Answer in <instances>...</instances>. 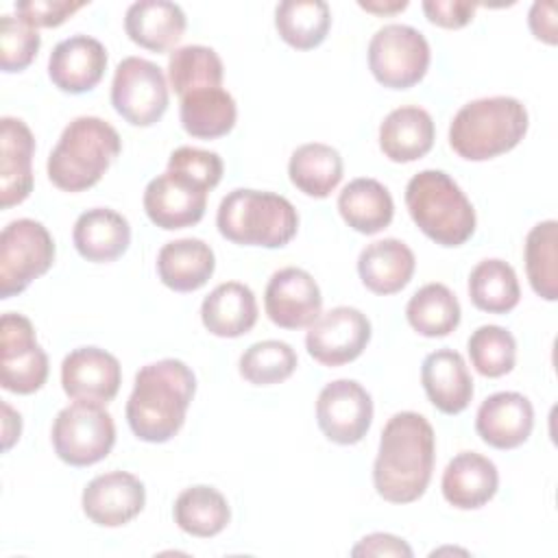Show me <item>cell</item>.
Returning a JSON list of instances; mask_svg holds the SVG:
<instances>
[{"instance_id": "obj_1", "label": "cell", "mask_w": 558, "mask_h": 558, "mask_svg": "<svg viewBox=\"0 0 558 558\" xmlns=\"http://www.w3.org/2000/svg\"><path fill=\"white\" fill-rule=\"evenodd\" d=\"M436 436L429 421L418 412H397L381 429L373 484L390 504H412L429 486L434 471Z\"/></svg>"}, {"instance_id": "obj_2", "label": "cell", "mask_w": 558, "mask_h": 558, "mask_svg": "<svg viewBox=\"0 0 558 558\" xmlns=\"http://www.w3.org/2000/svg\"><path fill=\"white\" fill-rule=\"evenodd\" d=\"M194 392L196 377L185 362L166 357L142 366L126 401L131 432L144 442L170 440L183 427Z\"/></svg>"}, {"instance_id": "obj_3", "label": "cell", "mask_w": 558, "mask_h": 558, "mask_svg": "<svg viewBox=\"0 0 558 558\" xmlns=\"http://www.w3.org/2000/svg\"><path fill=\"white\" fill-rule=\"evenodd\" d=\"M527 109L512 96L466 102L449 124V146L469 161H486L512 150L527 133Z\"/></svg>"}, {"instance_id": "obj_4", "label": "cell", "mask_w": 558, "mask_h": 558, "mask_svg": "<svg viewBox=\"0 0 558 558\" xmlns=\"http://www.w3.org/2000/svg\"><path fill=\"white\" fill-rule=\"evenodd\" d=\"M120 148V135L109 122L96 116L74 118L48 157V179L63 192H83L102 179Z\"/></svg>"}, {"instance_id": "obj_5", "label": "cell", "mask_w": 558, "mask_h": 558, "mask_svg": "<svg viewBox=\"0 0 558 558\" xmlns=\"http://www.w3.org/2000/svg\"><path fill=\"white\" fill-rule=\"evenodd\" d=\"M216 225L233 244L281 248L296 235L299 214L281 194L238 187L220 201Z\"/></svg>"}, {"instance_id": "obj_6", "label": "cell", "mask_w": 558, "mask_h": 558, "mask_svg": "<svg viewBox=\"0 0 558 558\" xmlns=\"http://www.w3.org/2000/svg\"><path fill=\"white\" fill-rule=\"evenodd\" d=\"M405 207L414 225L440 246H462L475 233V209L442 170H421L405 185Z\"/></svg>"}, {"instance_id": "obj_7", "label": "cell", "mask_w": 558, "mask_h": 558, "mask_svg": "<svg viewBox=\"0 0 558 558\" xmlns=\"http://www.w3.org/2000/svg\"><path fill=\"white\" fill-rule=\"evenodd\" d=\"M116 445V425L102 403L74 401L52 423V447L70 466H92Z\"/></svg>"}, {"instance_id": "obj_8", "label": "cell", "mask_w": 558, "mask_h": 558, "mask_svg": "<svg viewBox=\"0 0 558 558\" xmlns=\"http://www.w3.org/2000/svg\"><path fill=\"white\" fill-rule=\"evenodd\" d=\"M54 262V240L33 218L11 220L0 233V299L24 292Z\"/></svg>"}, {"instance_id": "obj_9", "label": "cell", "mask_w": 558, "mask_h": 558, "mask_svg": "<svg viewBox=\"0 0 558 558\" xmlns=\"http://www.w3.org/2000/svg\"><path fill=\"white\" fill-rule=\"evenodd\" d=\"M429 57L425 35L408 24H386L368 41V68L375 81L390 89H408L423 81Z\"/></svg>"}, {"instance_id": "obj_10", "label": "cell", "mask_w": 558, "mask_h": 558, "mask_svg": "<svg viewBox=\"0 0 558 558\" xmlns=\"http://www.w3.org/2000/svg\"><path fill=\"white\" fill-rule=\"evenodd\" d=\"M111 105L129 124L153 126L168 109L163 70L142 57L122 59L113 72Z\"/></svg>"}, {"instance_id": "obj_11", "label": "cell", "mask_w": 558, "mask_h": 558, "mask_svg": "<svg viewBox=\"0 0 558 558\" xmlns=\"http://www.w3.org/2000/svg\"><path fill=\"white\" fill-rule=\"evenodd\" d=\"M48 379V355L33 323L15 312L0 320V384L15 395H33Z\"/></svg>"}, {"instance_id": "obj_12", "label": "cell", "mask_w": 558, "mask_h": 558, "mask_svg": "<svg viewBox=\"0 0 558 558\" xmlns=\"http://www.w3.org/2000/svg\"><path fill=\"white\" fill-rule=\"evenodd\" d=\"M316 423L336 445L360 442L373 423V399L355 379L329 381L316 399Z\"/></svg>"}, {"instance_id": "obj_13", "label": "cell", "mask_w": 558, "mask_h": 558, "mask_svg": "<svg viewBox=\"0 0 558 558\" xmlns=\"http://www.w3.org/2000/svg\"><path fill=\"white\" fill-rule=\"evenodd\" d=\"M371 340V320L357 307L338 305L307 329V353L323 366H342L362 355Z\"/></svg>"}, {"instance_id": "obj_14", "label": "cell", "mask_w": 558, "mask_h": 558, "mask_svg": "<svg viewBox=\"0 0 558 558\" xmlns=\"http://www.w3.org/2000/svg\"><path fill=\"white\" fill-rule=\"evenodd\" d=\"M207 187L194 179L166 170L148 181L144 190V211L153 225L166 231L185 229L205 216Z\"/></svg>"}, {"instance_id": "obj_15", "label": "cell", "mask_w": 558, "mask_h": 558, "mask_svg": "<svg viewBox=\"0 0 558 558\" xmlns=\"http://www.w3.org/2000/svg\"><path fill=\"white\" fill-rule=\"evenodd\" d=\"M264 307L268 318L281 329L310 327L320 316V288L307 270L296 266L281 268L268 279Z\"/></svg>"}, {"instance_id": "obj_16", "label": "cell", "mask_w": 558, "mask_h": 558, "mask_svg": "<svg viewBox=\"0 0 558 558\" xmlns=\"http://www.w3.org/2000/svg\"><path fill=\"white\" fill-rule=\"evenodd\" d=\"M146 504L144 484L129 471L96 475L81 497L85 517L102 527H120L133 521Z\"/></svg>"}, {"instance_id": "obj_17", "label": "cell", "mask_w": 558, "mask_h": 558, "mask_svg": "<svg viewBox=\"0 0 558 558\" xmlns=\"http://www.w3.org/2000/svg\"><path fill=\"white\" fill-rule=\"evenodd\" d=\"M122 384V368L116 355L98 347H78L61 362L63 392L74 401L109 403Z\"/></svg>"}, {"instance_id": "obj_18", "label": "cell", "mask_w": 558, "mask_h": 558, "mask_svg": "<svg viewBox=\"0 0 558 558\" xmlns=\"http://www.w3.org/2000/svg\"><path fill=\"white\" fill-rule=\"evenodd\" d=\"M107 70L105 46L89 35H72L59 41L48 59V76L65 94L94 89Z\"/></svg>"}, {"instance_id": "obj_19", "label": "cell", "mask_w": 558, "mask_h": 558, "mask_svg": "<svg viewBox=\"0 0 558 558\" xmlns=\"http://www.w3.org/2000/svg\"><path fill=\"white\" fill-rule=\"evenodd\" d=\"M534 427V408L521 392H495L482 401L475 414L480 438L495 449H517Z\"/></svg>"}, {"instance_id": "obj_20", "label": "cell", "mask_w": 558, "mask_h": 558, "mask_svg": "<svg viewBox=\"0 0 558 558\" xmlns=\"http://www.w3.org/2000/svg\"><path fill=\"white\" fill-rule=\"evenodd\" d=\"M35 137L24 120L4 116L0 120V205H20L33 192Z\"/></svg>"}, {"instance_id": "obj_21", "label": "cell", "mask_w": 558, "mask_h": 558, "mask_svg": "<svg viewBox=\"0 0 558 558\" xmlns=\"http://www.w3.org/2000/svg\"><path fill=\"white\" fill-rule=\"evenodd\" d=\"M499 486V473L493 460L477 451H462L449 460L442 471V497L458 510H475L488 504Z\"/></svg>"}, {"instance_id": "obj_22", "label": "cell", "mask_w": 558, "mask_h": 558, "mask_svg": "<svg viewBox=\"0 0 558 558\" xmlns=\"http://www.w3.org/2000/svg\"><path fill=\"white\" fill-rule=\"evenodd\" d=\"M421 381L427 399L442 414H460L473 399V379L464 357L453 349H438L423 360Z\"/></svg>"}, {"instance_id": "obj_23", "label": "cell", "mask_w": 558, "mask_h": 558, "mask_svg": "<svg viewBox=\"0 0 558 558\" xmlns=\"http://www.w3.org/2000/svg\"><path fill=\"white\" fill-rule=\"evenodd\" d=\"M72 240L83 259L107 264L129 248L131 227L122 214L109 207H94L76 218Z\"/></svg>"}, {"instance_id": "obj_24", "label": "cell", "mask_w": 558, "mask_h": 558, "mask_svg": "<svg viewBox=\"0 0 558 558\" xmlns=\"http://www.w3.org/2000/svg\"><path fill=\"white\" fill-rule=\"evenodd\" d=\"M436 129L432 116L414 105L392 109L379 124V148L397 163L425 157L434 146Z\"/></svg>"}, {"instance_id": "obj_25", "label": "cell", "mask_w": 558, "mask_h": 558, "mask_svg": "<svg viewBox=\"0 0 558 558\" xmlns=\"http://www.w3.org/2000/svg\"><path fill=\"white\" fill-rule=\"evenodd\" d=\"M187 26L179 4L168 0H140L126 9L124 31L129 39L146 50L163 52L179 44Z\"/></svg>"}, {"instance_id": "obj_26", "label": "cell", "mask_w": 558, "mask_h": 558, "mask_svg": "<svg viewBox=\"0 0 558 558\" xmlns=\"http://www.w3.org/2000/svg\"><path fill=\"white\" fill-rule=\"evenodd\" d=\"M414 253L412 248L397 240L384 238L371 242L357 257V275L362 283L375 294H395L403 290L414 275Z\"/></svg>"}, {"instance_id": "obj_27", "label": "cell", "mask_w": 558, "mask_h": 558, "mask_svg": "<svg viewBox=\"0 0 558 558\" xmlns=\"http://www.w3.org/2000/svg\"><path fill=\"white\" fill-rule=\"evenodd\" d=\"M216 268L214 251L198 238H181L161 246L157 255V275L174 292H194L203 288Z\"/></svg>"}, {"instance_id": "obj_28", "label": "cell", "mask_w": 558, "mask_h": 558, "mask_svg": "<svg viewBox=\"0 0 558 558\" xmlns=\"http://www.w3.org/2000/svg\"><path fill=\"white\" fill-rule=\"evenodd\" d=\"M205 329L218 338H240L257 323V301L248 286L227 281L216 286L201 305Z\"/></svg>"}, {"instance_id": "obj_29", "label": "cell", "mask_w": 558, "mask_h": 558, "mask_svg": "<svg viewBox=\"0 0 558 558\" xmlns=\"http://www.w3.org/2000/svg\"><path fill=\"white\" fill-rule=\"evenodd\" d=\"M338 211L353 231L373 235L392 222L395 203L384 183L362 177L342 187L338 196Z\"/></svg>"}, {"instance_id": "obj_30", "label": "cell", "mask_w": 558, "mask_h": 558, "mask_svg": "<svg viewBox=\"0 0 558 558\" xmlns=\"http://www.w3.org/2000/svg\"><path fill=\"white\" fill-rule=\"evenodd\" d=\"M181 126L198 140H216L235 126L238 107L233 96L222 87H205L181 98Z\"/></svg>"}, {"instance_id": "obj_31", "label": "cell", "mask_w": 558, "mask_h": 558, "mask_svg": "<svg viewBox=\"0 0 558 558\" xmlns=\"http://www.w3.org/2000/svg\"><path fill=\"white\" fill-rule=\"evenodd\" d=\"M288 174L292 185L303 194L325 198L342 181V157L329 144L310 142L292 153Z\"/></svg>"}, {"instance_id": "obj_32", "label": "cell", "mask_w": 558, "mask_h": 558, "mask_svg": "<svg viewBox=\"0 0 558 558\" xmlns=\"http://www.w3.org/2000/svg\"><path fill=\"white\" fill-rule=\"evenodd\" d=\"M329 26L331 11L323 0H283L275 9V28L279 37L296 50L320 46Z\"/></svg>"}, {"instance_id": "obj_33", "label": "cell", "mask_w": 558, "mask_h": 558, "mask_svg": "<svg viewBox=\"0 0 558 558\" xmlns=\"http://www.w3.org/2000/svg\"><path fill=\"white\" fill-rule=\"evenodd\" d=\"M174 523L190 536L209 538L220 534L229 519L231 510L225 495L211 486L198 484L185 488L172 508Z\"/></svg>"}, {"instance_id": "obj_34", "label": "cell", "mask_w": 558, "mask_h": 558, "mask_svg": "<svg viewBox=\"0 0 558 558\" xmlns=\"http://www.w3.org/2000/svg\"><path fill=\"white\" fill-rule=\"evenodd\" d=\"M460 303L445 283L418 288L405 305L410 327L425 338L449 336L460 325Z\"/></svg>"}, {"instance_id": "obj_35", "label": "cell", "mask_w": 558, "mask_h": 558, "mask_svg": "<svg viewBox=\"0 0 558 558\" xmlns=\"http://www.w3.org/2000/svg\"><path fill=\"white\" fill-rule=\"evenodd\" d=\"M471 303L488 314H506L519 305L521 288L517 272L504 259H482L469 275Z\"/></svg>"}, {"instance_id": "obj_36", "label": "cell", "mask_w": 558, "mask_h": 558, "mask_svg": "<svg viewBox=\"0 0 558 558\" xmlns=\"http://www.w3.org/2000/svg\"><path fill=\"white\" fill-rule=\"evenodd\" d=\"M225 76L218 52L209 46H183L170 52L168 78L172 89L183 98L190 92L205 87H220Z\"/></svg>"}, {"instance_id": "obj_37", "label": "cell", "mask_w": 558, "mask_h": 558, "mask_svg": "<svg viewBox=\"0 0 558 558\" xmlns=\"http://www.w3.org/2000/svg\"><path fill=\"white\" fill-rule=\"evenodd\" d=\"M558 222L543 220L534 225L525 238V270L532 290L545 301L558 296Z\"/></svg>"}, {"instance_id": "obj_38", "label": "cell", "mask_w": 558, "mask_h": 558, "mask_svg": "<svg viewBox=\"0 0 558 558\" xmlns=\"http://www.w3.org/2000/svg\"><path fill=\"white\" fill-rule=\"evenodd\" d=\"M296 368V353L283 340H262L240 355V375L253 386L286 381Z\"/></svg>"}, {"instance_id": "obj_39", "label": "cell", "mask_w": 558, "mask_h": 558, "mask_svg": "<svg viewBox=\"0 0 558 558\" xmlns=\"http://www.w3.org/2000/svg\"><path fill=\"white\" fill-rule=\"evenodd\" d=\"M469 357L475 371L484 377H501L514 368L517 362V340L499 325L477 327L469 342Z\"/></svg>"}, {"instance_id": "obj_40", "label": "cell", "mask_w": 558, "mask_h": 558, "mask_svg": "<svg viewBox=\"0 0 558 558\" xmlns=\"http://www.w3.org/2000/svg\"><path fill=\"white\" fill-rule=\"evenodd\" d=\"M41 37L37 28L20 17L2 15L0 22V68L4 72H22L37 57Z\"/></svg>"}, {"instance_id": "obj_41", "label": "cell", "mask_w": 558, "mask_h": 558, "mask_svg": "<svg viewBox=\"0 0 558 558\" xmlns=\"http://www.w3.org/2000/svg\"><path fill=\"white\" fill-rule=\"evenodd\" d=\"M168 170L181 172V174L194 179L196 183H201L203 187L214 190L222 179L225 166H222L220 155L214 153V150H203V148H194V146H179L177 150L170 153Z\"/></svg>"}, {"instance_id": "obj_42", "label": "cell", "mask_w": 558, "mask_h": 558, "mask_svg": "<svg viewBox=\"0 0 558 558\" xmlns=\"http://www.w3.org/2000/svg\"><path fill=\"white\" fill-rule=\"evenodd\" d=\"M87 2H70V0H22L15 2V13L20 20L31 24L33 28H52L72 17Z\"/></svg>"}, {"instance_id": "obj_43", "label": "cell", "mask_w": 558, "mask_h": 558, "mask_svg": "<svg viewBox=\"0 0 558 558\" xmlns=\"http://www.w3.org/2000/svg\"><path fill=\"white\" fill-rule=\"evenodd\" d=\"M477 4L464 0H425L423 11L427 20L442 28H462L475 15Z\"/></svg>"}, {"instance_id": "obj_44", "label": "cell", "mask_w": 558, "mask_h": 558, "mask_svg": "<svg viewBox=\"0 0 558 558\" xmlns=\"http://www.w3.org/2000/svg\"><path fill=\"white\" fill-rule=\"evenodd\" d=\"M351 556H355V558H360V556H403V558H412V547L395 534L375 532V534L364 536L351 549Z\"/></svg>"}, {"instance_id": "obj_45", "label": "cell", "mask_w": 558, "mask_h": 558, "mask_svg": "<svg viewBox=\"0 0 558 558\" xmlns=\"http://www.w3.org/2000/svg\"><path fill=\"white\" fill-rule=\"evenodd\" d=\"M530 31L536 39L545 44H556V4L554 2H534L527 15Z\"/></svg>"}, {"instance_id": "obj_46", "label": "cell", "mask_w": 558, "mask_h": 558, "mask_svg": "<svg viewBox=\"0 0 558 558\" xmlns=\"http://www.w3.org/2000/svg\"><path fill=\"white\" fill-rule=\"evenodd\" d=\"M2 412H4V421H2V449H11L13 442L20 438V432H22V416L9 405V403H2Z\"/></svg>"}, {"instance_id": "obj_47", "label": "cell", "mask_w": 558, "mask_h": 558, "mask_svg": "<svg viewBox=\"0 0 558 558\" xmlns=\"http://www.w3.org/2000/svg\"><path fill=\"white\" fill-rule=\"evenodd\" d=\"M362 9L377 13V15H390L397 11H403L408 7V0H397V2H357Z\"/></svg>"}]
</instances>
